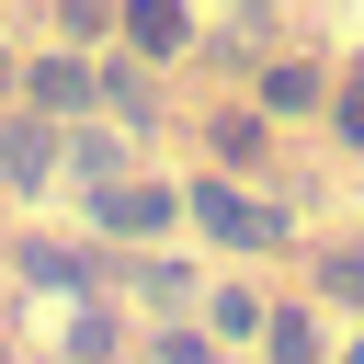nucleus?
Returning <instances> with one entry per match:
<instances>
[{"label":"nucleus","mask_w":364,"mask_h":364,"mask_svg":"<svg viewBox=\"0 0 364 364\" xmlns=\"http://www.w3.org/2000/svg\"><path fill=\"white\" fill-rule=\"evenodd\" d=\"M193 216H205L228 250H273V239H284V216H262V205H250V193H228V182H205V193H193Z\"/></svg>","instance_id":"1"},{"label":"nucleus","mask_w":364,"mask_h":364,"mask_svg":"<svg viewBox=\"0 0 364 364\" xmlns=\"http://www.w3.org/2000/svg\"><path fill=\"white\" fill-rule=\"evenodd\" d=\"M171 216H182V193H159V182H114V193H102V228H114V239H148V228H171Z\"/></svg>","instance_id":"2"},{"label":"nucleus","mask_w":364,"mask_h":364,"mask_svg":"<svg viewBox=\"0 0 364 364\" xmlns=\"http://www.w3.org/2000/svg\"><path fill=\"white\" fill-rule=\"evenodd\" d=\"M182 34H193L182 0H125V46H136V57H182Z\"/></svg>","instance_id":"3"},{"label":"nucleus","mask_w":364,"mask_h":364,"mask_svg":"<svg viewBox=\"0 0 364 364\" xmlns=\"http://www.w3.org/2000/svg\"><path fill=\"white\" fill-rule=\"evenodd\" d=\"M46 171H57V136H46V125H11V136H0V182H11V193H34Z\"/></svg>","instance_id":"4"},{"label":"nucleus","mask_w":364,"mask_h":364,"mask_svg":"<svg viewBox=\"0 0 364 364\" xmlns=\"http://www.w3.org/2000/svg\"><path fill=\"white\" fill-rule=\"evenodd\" d=\"M91 91H102V80H91L80 57H46V68H34V102H57V114H80Z\"/></svg>","instance_id":"5"},{"label":"nucleus","mask_w":364,"mask_h":364,"mask_svg":"<svg viewBox=\"0 0 364 364\" xmlns=\"http://www.w3.org/2000/svg\"><path fill=\"white\" fill-rule=\"evenodd\" d=\"M205 136H216V159H228V171H262V148H273V136H262V114H216Z\"/></svg>","instance_id":"6"},{"label":"nucleus","mask_w":364,"mask_h":364,"mask_svg":"<svg viewBox=\"0 0 364 364\" xmlns=\"http://www.w3.org/2000/svg\"><path fill=\"white\" fill-rule=\"evenodd\" d=\"M216 330H228V341H239V330H273V307H262V296H239V284H228V296H216Z\"/></svg>","instance_id":"7"},{"label":"nucleus","mask_w":364,"mask_h":364,"mask_svg":"<svg viewBox=\"0 0 364 364\" xmlns=\"http://www.w3.org/2000/svg\"><path fill=\"white\" fill-rule=\"evenodd\" d=\"M318 284H330V296H353V307H364V250H318Z\"/></svg>","instance_id":"8"},{"label":"nucleus","mask_w":364,"mask_h":364,"mask_svg":"<svg viewBox=\"0 0 364 364\" xmlns=\"http://www.w3.org/2000/svg\"><path fill=\"white\" fill-rule=\"evenodd\" d=\"M273 364H318V330L307 318H273Z\"/></svg>","instance_id":"9"},{"label":"nucleus","mask_w":364,"mask_h":364,"mask_svg":"<svg viewBox=\"0 0 364 364\" xmlns=\"http://www.w3.org/2000/svg\"><path fill=\"white\" fill-rule=\"evenodd\" d=\"M341 136L364 148V80H341Z\"/></svg>","instance_id":"10"},{"label":"nucleus","mask_w":364,"mask_h":364,"mask_svg":"<svg viewBox=\"0 0 364 364\" xmlns=\"http://www.w3.org/2000/svg\"><path fill=\"white\" fill-rule=\"evenodd\" d=\"M0 91H11V57H0Z\"/></svg>","instance_id":"11"},{"label":"nucleus","mask_w":364,"mask_h":364,"mask_svg":"<svg viewBox=\"0 0 364 364\" xmlns=\"http://www.w3.org/2000/svg\"><path fill=\"white\" fill-rule=\"evenodd\" d=\"M353 364H364V353H353Z\"/></svg>","instance_id":"12"}]
</instances>
